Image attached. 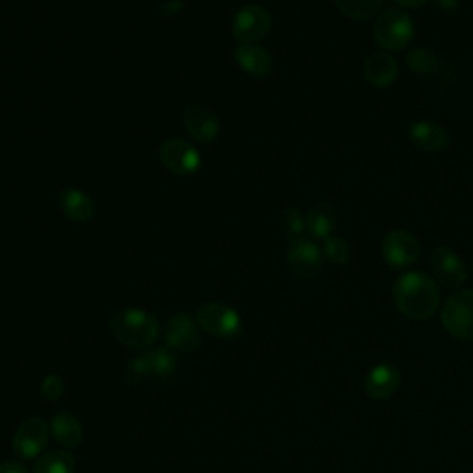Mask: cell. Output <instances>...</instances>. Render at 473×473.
I'll return each mask as SVG.
<instances>
[{
	"instance_id": "obj_16",
	"label": "cell",
	"mask_w": 473,
	"mask_h": 473,
	"mask_svg": "<svg viewBox=\"0 0 473 473\" xmlns=\"http://www.w3.org/2000/svg\"><path fill=\"white\" fill-rule=\"evenodd\" d=\"M410 141L417 144L420 150L440 154L450 148V133L443 130L440 125L431 121H418L412 123L408 128Z\"/></svg>"
},
{
	"instance_id": "obj_9",
	"label": "cell",
	"mask_w": 473,
	"mask_h": 473,
	"mask_svg": "<svg viewBox=\"0 0 473 473\" xmlns=\"http://www.w3.org/2000/svg\"><path fill=\"white\" fill-rule=\"evenodd\" d=\"M323 264V252L309 239L290 243L287 250V269L296 280H313L320 274Z\"/></svg>"
},
{
	"instance_id": "obj_14",
	"label": "cell",
	"mask_w": 473,
	"mask_h": 473,
	"mask_svg": "<svg viewBox=\"0 0 473 473\" xmlns=\"http://www.w3.org/2000/svg\"><path fill=\"white\" fill-rule=\"evenodd\" d=\"M400 383H401L400 370L391 363H381L366 374L365 394L374 401L389 400L400 389Z\"/></svg>"
},
{
	"instance_id": "obj_30",
	"label": "cell",
	"mask_w": 473,
	"mask_h": 473,
	"mask_svg": "<svg viewBox=\"0 0 473 473\" xmlns=\"http://www.w3.org/2000/svg\"><path fill=\"white\" fill-rule=\"evenodd\" d=\"M394 3L400 4L401 8H420L426 3H429V0H394Z\"/></svg>"
},
{
	"instance_id": "obj_6",
	"label": "cell",
	"mask_w": 473,
	"mask_h": 473,
	"mask_svg": "<svg viewBox=\"0 0 473 473\" xmlns=\"http://www.w3.org/2000/svg\"><path fill=\"white\" fill-rule=\"evenodd\" d=\"M196 322L203 331L220 339H231L241 331L239 313L219 302L202 305L196 313Z\"/></svg>"
},
{
	"instance_id": "obj_15",
	"label": "cell",
	"mask_w": 473,
	"mask_h": 473,
	"mask_svg": "<svg viewBox=\"0 0 473 473\" xmlns=\"http://www.w3.org/2000/svg\"><path fill=\"white\" fill-rule=\"evenodd\" d=\"M184 125L187 133L198 142H211L220 132V123L215 113L200 104H191L185 108Z\"/></svg>"
},
{
	"instance_id": "obj_27",
	"label": "cell",
	"mask_w": 473,
	"mask_h": 473,
	"mask_svg": "<svg viewBox=\"0 0 473 473\" xmlns=\"http://www.w3.org/2000/svg\"><path fill=\"white\" fill-rule=\"evenodd\" d=\"M64 392H65V383L59 375L50 374V375H47L43 379V383H41V396H43V400L57 401L59 398L64 396Z\"/></svg>"
},
{
	"instance_id": "obj_17",
	"label": "cell",
	"mask_w": 473,
	"mask_h": 473,
	"mask_svg": "<svg viewBox=\"0 0 473 473\" xmlns=\"http://www.w3.org/2000/svg\"><path fill=\"white\" fill-rule=\"evenodd\" d=\"M57 203H59V210H62V213L74 222L91 220L95 217V211H97L93 198L89 196L87 193L76 189V187L62 189V193H59V198H57Z\"/></svg>"
},
{
	"instance_id": "obj_28",
	"label": "cell",
	"mask_w": 473,
	"mask_h": 473,
	"mask_svg": "<svg viewBox=\"0 0 473 473\" xmlns=\"http://www.w3.org/2000/svg\"><path fill=\"white\" fill-rule=\"evenodd\" d=\"M434 4L448 15H457L460 13V3L459 0H434Z\"/></svg>"
},
{
	"instance_id": "obj_21",
	"label": "cell",
	"mask_w": 473,
	"mask_h": 473,
	"mask_svg": "<svg viewBox=\"0 0 473 473\" xmlns=\"http://www.w3.org/2000/svg\"><path fill=\"white\" fill-rule=\"evenodd\" d=\"M50 431L59 446H64L67 450L78 448L83 440V427L71 412L56 414L50 424Z\"/></svg>"
},
{
	"instance_id": "obj_4",
	"label": "cell",
	"mask_w": 473,
	"mask_h": 473,
	"mask_svg": "<svg viewBox=\"0 0 473 473\" xmlns=\"http://www.w3.org/2000/svg\"><path fill=\"white\" fill-rule=\"evenodd\" d=\"M446 331L464 342H473V288L459 290L443 302L440 313Z\"/></svg>"
},
{
	"instance_id": "obj_2",
	"label": "cell",
	"mask_w": 473,
	"mask_h": 473,
	"mask_svg": "<svg viewBox=\"0 0 473 473\" xmlns=\"http://www.w3.org/2000/svg\"><path fill=\"white\" fill-rule=\"evenodd\" d=\"M109 331L118 344L130 349H144L152 346L158 337V320L144 309L128 307L111 316Z\"/></svg>"
},
{
	"instance_id": "obj_1",
	"label": "cell",
	"mask_w": 473,
	"mask_h": 473,
	"mask_svg": "<svg viewBox=\"0 0 473 473\" xmlns=\"http://www.w3.org/2000/svg\"><path fill=\"white\" fill-rule=\"evenodd\" d=\"M396 307L410 320H427L440 307V288L424 272H405L394 283Z\"/></svg>"
},
{
	"instance_id": "obj_31",
	"label": "cell",
	"mask_w": 473,
	"mask_h": 473,
	"mask_svg": "<svg viewBox=\"0 0 473 473\" xmlns=\"http://www.w3.org/2000/svg\"><path fill=\"white\" fill-rule=\"evenodd\" d=\"M471 272H473V259H471Z\"/></svg>"
},
{
	"instance_id": "obj_5",
	"label": "cell",
	"mask_w": 473,
	"mask_h": 473,
	"mask_svg": "<svg viewBox=\"0 0 473 473\" xmlns=\"http://www.w3.org/2000/svg\"><path fill=\"white\" fill-rule=\"evenodd\" d=\"M177 368V359L174 355L167 349H152V351H146L139 357H135L128 370H126V381L130 384H139L144 379H163L168 377L176 372Z\"/></svg>"
},
{
	"instance_id": "obj_12",
	"label": "cell",
	"mask_w": 473,
	"mask_h": 473,
	"mask_svg": "<svg viewBox=\"0 0 473 473\" xmlns=\"http://www.w3.org/2000/svg\"><path fill=\"white\" fill-rule=\"evenodd\" d=\"M159 156L167 170L177 176H193L202 167V158L196 148L184 139H168L161 144Z\"/></svg>"
},
{
	"instance_id": "obj_10",
	"label": "cell",
	"mask_w": 473,
	"mask_h": 473,
	"mask_svg": "<svg viewBox=\"0 0 473 473\" xmlns=\"http://www.w3.org/2000/svg\"><path fill=\"white\" fill-rule=\"evenodd\" d=\"M429 269L434 280L446 288H460L468 281V266L464 261L446 246H436L429 257Z\"/></svg>"
},
{
	"instance_id": "obj_22",
	"label": "cell",
	"mask_w": 473,
	"mask_h": 473,
	"mask_svg": "<svg viewBox=\"0 0 473 473\" xmlns=\"http://www.w3.org/2000/svg\"><path fill=\"white\" fill-rule=\"evenodd\" d=\"M76 460L69 452L52 450L41 455L34 466V473H74Z\"/></svg>"
},
{
	"instance_id": "obj_19",
	"label": "cell",
	"mask_w": 473,
	"mask_h": 473,
	"mask_svg": "<svg viewBox=\"0 0 473 473\" xmlns=\"http://www.w3.org/2000/svg\"><path fill=\"white\" fill-rule=\"evenodd\" d=\"M235 62L239 64V67L243 71H246L248 74L257 76V78L269 76L274 69L272 56L264 48H261L259 45H252V43H245L241 47H236Z\"/></svg>"
},
{
	"instance_id": "obj_24",
	"label": "cell",
	"mask_w": 473,
	"mask_h": 473,
	"mask_svg": "<svg viewBox=\"0 0 473 473\" xmlns=\"http://www.w3.org/2000/svg\"><path fill=\"white\" fill-rule=\"evenodd\" d=\"M405 59H407L408 69L418 74H433L440 67L436 54L429 48H414L407 54Z\"/></svg>"
},
{
	"instance_id": "obj_26",
	"label": "cell",
	"mask_w": 473,
	"mask_h": 473,
	"mask_svg": "<svg viewBox=\"0 0 473 473\" xmlns=\"http://www.w3.org/2000/svg\"><path fill=\"white\" fill-rule=\"evenodd\" d=\"M323 255L333 264H348L351 259V250L342 236H328L323 241Z\"/></svg>"
},
{
	"instance_id": "obj_32",
	"label": "cell",
	"mask_w": 473,
	"mask_h": 473,
	"mask_svg": "<svg viewBox=\"0 0 473 473\" xmlns=\"http://www.w3.org/2000/svg\"><path fill=\"white\" fill-rule=\"evenodd\" d=\"M462 473H473V471H462Z\"/></svg>"
},
{
	"instance_id": "obj_3",
	"label": "cell",
	"mask_w": 473,
	"mask_h": 473,
	"mask_svg": "<svg viewBox=\"0 0 473 473\" xmlns=\"http://www.w3.org/2000/svg\"><path fill=\"white\" fill-rule=\"evenodd\" d=\"M374 38L384 52H400L414 38V22L403 10H384L374 22Z\"/></svg>"
},
{
	"instance_id": "obj_20",
	"label": "cell",
	"mask_w": 473,
	"mask_h": 473,
	"mask_svg": "<svg viewBox=\"0 0 473 473\" xmlns=\"http://www.w3.org/2000/svg\"><path fill=\"white\" fill-rule=\"evenodd\" d=\"M305 222H307V231L314 236V239L325 241L328 236H331V233L335 231L337 222H339L335 205L328 200L316 202L311 207V211L307 213Z\"/></svg>"
},
{
	"instance_id": "obj_18",
	"label": "cell",
	"mask_w": 473,
	"mask_h": 473,
	"mask_svg": "<svg viewBox=\"0 0 473 473\" xmlns=\"http://www.w3.org/2000/svg\"><path fill=\"white\" fill-rule=\"evenodd\" d=\"M365 78L374 87H389L398 78V62L391 52H375L365 62Z\"/></svg>"
},
{
	"instance_id": "obj_11",
	"label": "cell",
	"mask_w": 473,
	"mask_h": 473,
	"mask_svg": "<svg viewBox=\"0 0 473 473\" xmlns=\"http://www.w3.org/2000/svg\"><path fill=\"white\" fill-rule=\"evenodd\" d=\"M50 427L39 417L26 418L13 434V450L19 459L30 460L41 455L48 442Z\"/></svg>"
},
{
	"instance_id": "obj_13",
	"label": "cell",
	"mask_w": 473,
	"mask_h": 473,
	"mask_svg": "<svg viewBox=\"0 0 473 473\" xmlns=\"http://www.w3.org/2000/svg\"><path fill=\"white\" fill-rule=\"evenodd\" d=\"M165 342L172 349H180V351H196L202 344L200 335H198V325L193 320L191 314L187 313H177L174 314L165 330Z\"/></svg>"
},
{
	"instance_id": "obj_29",
	"label": "cell",
	"mask_w": 473,
	"mask_h": 473,
	"mask_svg": "<svg viewBox=\"0 0 473 473\" xmlns=\"http://www.w3.org/2000/svg\"><path fill=\"white\" fill-rule=\"evenodd\" d=\"M0 473H28V471L19 462H3L0 464Z\"/></svg>"
},
{
	"instance_id": "obj_23",
	"label": "cell",
	"mask_w": 473,
	"mask_h": 473,
	"mask_svg": "<svg viewBox=\"0 0 473 473\" xmlns=\"http://www.w3.org/2000/svg\"><path fill=\"white\" fill-rule=\"evenodd\" d=\"M339 12L351 21H366L377 15L384 0H335Z\"/></svg>"
},
{
	"instance_id": "obj_7",
	"label": "cell",
	"mask_w": 473,
	"mask_h": 473,
	"mask_svg": "<svg viewBox=\"0 0 473 473\" xmlns=\"http://www.w3.org/2000/svg\"><path fill=\"white\" fill-rule=\"evenodd\" d=\"M271 13L259 4H248L235 13L231 22V34L243 43H259L271 32Z\"/></svg>"
},
{
	"instance_id": "obj_8",
	"label": "cell",
	"mask_w": 473,
	"mask_h": 473,
	"mask_svg": "<svg viewBox=\"0 0 473 473\" xmlns=\"http://www.w3.org/2000/svg\"><path fill=\"white\" fill-rule=\"evenodd\" d=\"M381 254L392 269H407L420 257V243L405 229H392L383 236Z\"/></svg>"
},
{
	"instance_id": "obj_25",
	"label": "cell",
	"mask_w": 473,
	"mask_h": 473,
	"mask_svg": "<svg viewBox=\"0 0 473 473\" xmlns=\"http://www.w3.org/2000/svg\"><path fill=\"white\" fill-rule=\"evenodd\" d=\"M281 229H283V235L287 236L290 243L304 239V233L307 229V222L304 220L302 211L298 210V207L290 205L283 211V215H281Z\"/></svg>"
}]
</instances>
